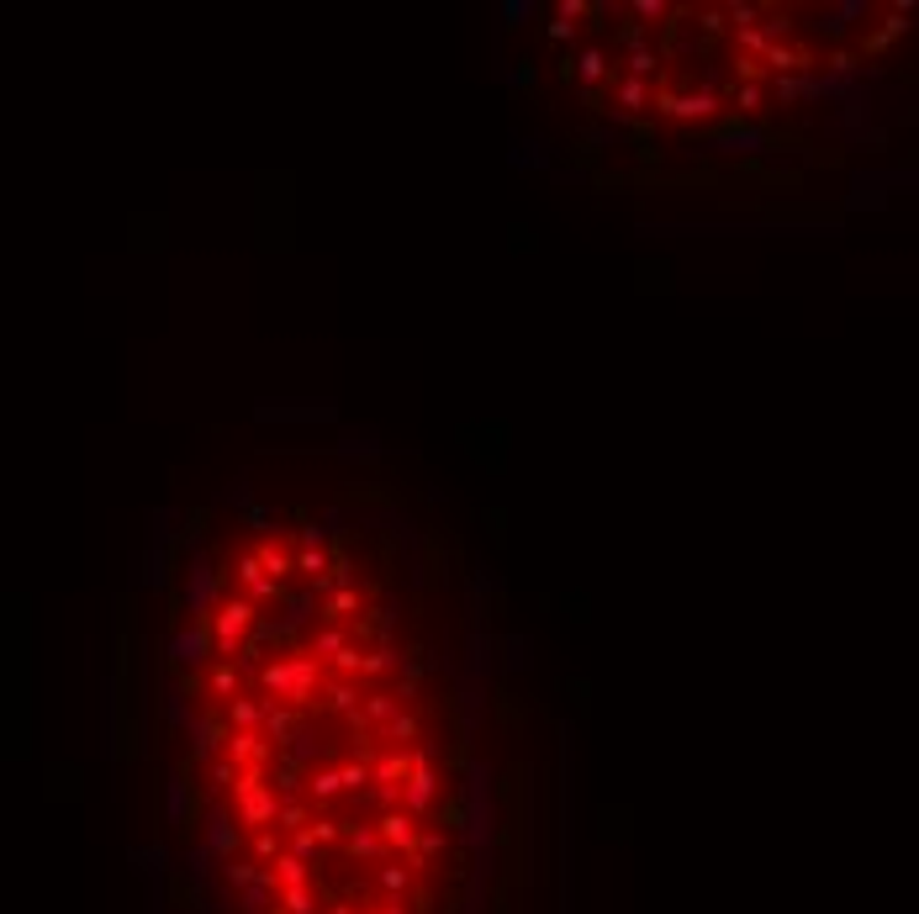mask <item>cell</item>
Instances as JSON below:
<instances>
[{"label":"cell","instance_id":"cell-1","mask_svg":"<svg viewBox=\"0 0 919 914\" xmlns=\"http://www.w3.org/2000/svg\"><path fill=\"white\" fill-rule=\"evenodd\" d=\"M132 682L154 914H539L512 640L392 481L238 471L159 513Z\"/></svg>","mask_w":919,"mask_h":914},{"label":"cell","instance_id":"cell-2","mask_svg":"<svg viewBox=\"0 0 919 914\" xmlns=\"http://www.w3.org/2000/svg\"><path fill=\"white\" fill-rule=\"evenodd\" d=\"M497 69L534 143L618 180L883 191L919 175V5H508Z\"/></svg>","mask_w":919,"mask_h":914}]
</instances>
